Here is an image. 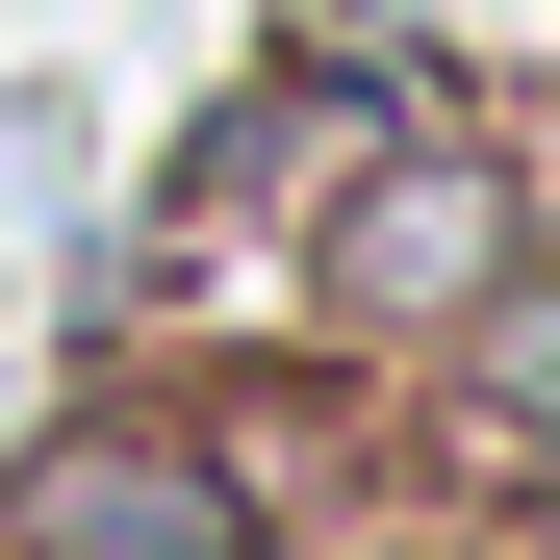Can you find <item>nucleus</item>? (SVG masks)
<instances>
[{
  "label": "nucleus",
  "instance_id": "obj_1",
  "mask_svg": "<svg viewBox=\"0 0 560 560\" xmlns=\"http://www.w3.org/2000/svg\"><path fill=\"white\" fill-rule=\"evenodd\" d=\"M280 280L331 306V357H458V331H510V306H535V178H510V128H485V103H408L383 153H331V205H306Z\"/></svg>",
  "mask_w": 560,
  "mask_h": 560
},
{
  "label": "nucleus",
  "instance_id": "obj_2",
  "mask_svg": "<svg viewBox=\"0 0 560 560\" xmlns=\"http://www.w3.org/2000/svg\"><path fill=\"white\" fill-rule=\"evenodd\" d=\"M0 560H255V510H230V458L178 408H103V433H51L0 485Z\"/></svg>",
  "mask_w": 560,
  "mask_h": 560
}]
</instances>
